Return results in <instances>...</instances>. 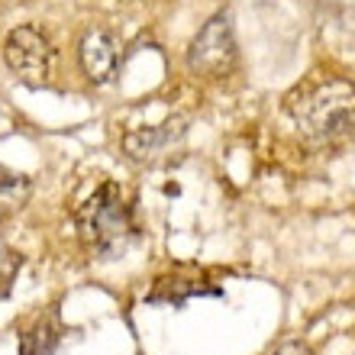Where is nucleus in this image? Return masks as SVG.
Returning <instances> with one entry per match:
<instances>
[{
  "mask_svg": "<svg viewBox=\"0 0 355 355\" xmlns=\"http://www.w3.org/2000/svg\"><path fill=\"white\" fill-rule=\"evenodd\" d=\"M184 132V123L175 120V123H162V126H149V130H139V132H130L123 139V149L130 152L132 159H149V155H159L165 146H171L175 139H181Z\"/></svg>",
  "mask_w": 355,
  "mask_h": 355,
  "instance_id": "obj_6",
  "label": "nucleus"
},
{
  "mask_svg": "<svg viewBox=\"0 0 355 355\" xmlns=\"http://www.w3.org/2000/svg\"><path fill=\"white\" fill-rule=\"evenodd\" d=\"M291 113L320 139H339L355 126V87L343 78H323L304 85L288 101Z\"/></svg>",
  "mask_w": 355,
  "mask_h": 355,
  "instance_id": "obj_1",
  "label": "nucleus"
},
{
  "mask_svg": "<svg viewBox=\"0 0 355 355\" xmlns=\"http://www.w3.org/2000/svg\"><path fill=\"white\" fill-rule=\"evenodd\" d=\"M3 62L17 81L39 87L52 75V46L36 26H17L3 39Z\"/></svg>",
  "mask_w": 355,
  "mask_h": 355,
  "instance_id": "obj_3",
  "label": "nucleus"
},
{
  "mask_svg": "<svg viewBox=\"0 0 355 355\" xmlns=\"http://www.w3.org/2000/svg\"><path fill=\"white\" fill-rule=\"evenodd\" d=\"M13 187H17V181H13V178H10V175H0V200H3V197H7Z\"/></svg>",
  "mask_w": 355,
  "mask_h": 355,
  "instance_id": "obj_9",
  "label": "nucleus"
},
{
  "mask_svg": "<svg viewBox=\"0 0 355 355\" xmlns=\"http://www.w3.org/2000/svg\"><path fill=\"white\" fill-rule=\"evenodd\" d=\"M275 355H310V349L304 346V343H284Z\"/></svg>",
  "mask_w": 355,
  "mask_h": 355,
  "instance_id": "obj_8",
  "label": "nucleus"
},
{
  "mask_svg": "<svg viewBox=\"0 0 355 355\" xmlns=\"http://www.w3.org/2000/svg\"><path fill=\"white\" fill-rule=\"evenodd\" d=\"M236 65V39H233V23L226 13H216L204 23V29L194 36L191 49H187V68L194 75L204 78H220Z\"/></svg>",
  "mask_w": 355,
  "mask_h": 355,
  "instance_id": "obj_4",
  "label": "nucleus"
},
{
  "mask_svg": "<svg viewBox=\"0 0 355 355\" xmlns=\"http://www.w3.org/2000/svg\"><path fill=\"white\" fill-rule=\"evenodd\" d=\"M78 58H81V68L94 85H107L116 75V65H120L116 39L107 29H87L81 46H78Z\"/></svg>",
  "mask_w": 355,
  "mask_h": 355,
  "instance_id": "obj_5",
  "label": "nucleus"
},
{
  "mask_svg": "<svg viewBox=\"0 0 355 355\" xmlns=\"http://www.w3.org/2000/svg\"><path fill=\"white\" fill-rule=\"evenodd\" d=\"M19 268V259L13 252H10L7 245L0 243V294L10 288V281H13V275H17Z\"/></svg>",
  "mask_w": 355,
  "mask_h": 355,
  "instance_id": "obj_7",
  "label": "nucleus"
},
{
  "mask_svg": "<svg viewBox=\"0 0 355 355\" xmlns=\"http://www.w3.org/2000/svg\"><path fill=\"white\" fill-rule=\"evenodd\" d=\"M78 230L87 249L97 255H116L123 252V245L130 243L132 236V220L130 207L123 204V194L116 184H103L101 191H94L87 197L81 210H78Z\"/></svg>",
  "mask_w": 355,
  "mask_h": 355,
  "instance_id": "obj_2",
  "label": "nucleus"
}]
</instances>
